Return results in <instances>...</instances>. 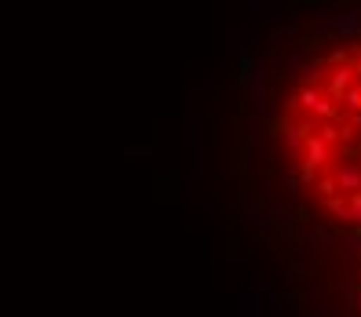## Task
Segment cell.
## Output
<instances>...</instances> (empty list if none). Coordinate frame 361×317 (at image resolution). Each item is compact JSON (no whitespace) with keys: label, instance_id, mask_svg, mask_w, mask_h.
Masks as SVG:
<instances>
[{"label":"cell","instance_id":"1","mask_svg":"<svg viewBox=\"0 0 361 317\" xmlns=\"http://www.w3.org/2000/svg\"><path fill=\"white\" fill-rule=\"evenodd\" d=\"M238 84L256 99V113L259 117H274V73L267 66V58L263 55H245L241 58V66H238Z\"/></svg>","mask_w":361,"mask_h":317},{"label":"cell","instance_id":"2","mask_svg":"<svg viewBox=\"0 0 361 317\" xmlns=\"http://www.w3.org/2000/svg\"><path fill=\"white\" fill-rule=\"evenodd\" d=\"M238 219H241L245 230H252V234H281L285 230L281 208H274L263 197H245L241 208H238Z\"/></svg>","mask_w":361,"mask_h":317},{"label":"cell","instance_id":"3","mask_svg":"<svg viewBox=\"0 0 361 317\" xmlns=\"http://www.w3.org/2000/svg\"><path fill=\"white\" fill-rule=\"evenodd\" d=\"M183 146L190 150V168H194V175H204L208 172V124L204 117L197 113H190L183 117Z\"/></svg>","mask_w":361,"mask_h":317},{"label":"cell","instance_id":"4","mask_svg":"<svg viewBox=\"0 0 361 317\" xmlns=\"http://www.w3.org/2000/svg\"><path fill=\"white\" fill-rule=\"evenodd\" d=\"M285 73H288L292 80H303V88H317V84L329 77L325 62L317 58L314 51H307V48H295V51L285 58Z\"/></svg>","mask_w":361,"mask_h":317},{"label":"cell","instance_id":"5","mask_svg":"<svg viewBox=\"0 0 361 317\" xmlns=\"http://www.w3.org/2000/svg\"><path fill=\"white\" fill-rule=\"evenodd\" d=\"M238 317H267V292L259 273H252L238 288Z\"/></svg>","mask_w":361,"mask_h":317},{"label":"cell","instance_id":"6","mask_svg":"<svg viewBox=\"0 0 361 317\" xmlns=\"http://www.w3.org/2000/svg\"><path fill=\"white\" fill-rule=\"evenodd\" d=\"M322 30L332 33V37L354 40V37H361V11L357 8H350V11H325L322 15Z\"/></svg>","mask_w":361,"mask_h":317},{"label":"cell","instance_id":"7","mask_svg":"<svg viewBox=\"0 0 361 317\" xmlns=\"http://www.w3.org/2000/svg\"><path fill=\"white\" fill-rule=\"evenodd\" d=\"M303 244L314 251V256H332V251L339 248V234L332 226H325V223H310L303 230Z\"/></svg>","mask_w":361,"mask_h":317},{"label":"cell","instance_id":"8","mask_svg":"<svg viewBox=\"0 0 361 317\" xmlns=\"http://www.w3.org/2000/svg\"><path fill=\"white\" fill-rule=\"evenodd\" d=\"M314 132H310V124H295V120H288V124H281V142H285V150H288V161L300 168L303 164V146H307V139H310Z\"/></svg>","mask_w":361,"mask_h":317},{"label":"cell","instance_id":"9","mask_svg":"<svg viewBox=\"0 0 361 317\" xmlns=\"http://www.w3.org/2000/svg\"><path fill=\"white\" fill-rule=\"evenodd\" d=\"M295 106H303L307 113L322 117V120H336V102L329 95H322L317 88H300V95H295Z\"/></svg>","mask_w":361,"mask_h":317},{"label":"cell","instance_id":"10","mask_svg":"<svg viewBox=\"0 0 361 317\" xmlns=\"http://www.w3.org/2000/svg\"><path fill=\"white\" fill-rule=\"evenodd\" d=\"M238 11H241L245 26H263V23H270V15H274V0H241Z\"/></svg>","mask_w":361,"mask_h":317},{"label":"cell","instance_id":"11","mask_svg":"<svg viewBox=\"0 0 361 317\" xmlns=\"http://www.w3.org/2000/svg\"><path fill=\"white\" fill-rule=\"evenodd\" d=\"M332 179H336V189H343V194H361V164L357 161H343Z\"/></svg>","mask_w":361,"mask_h":317},{"label":"cell","instance_id":"12","mask_svg":"<svg viewBox=\"0 0 361 317\" xmlns=\"http://www.w3.org/2000/svg\"><path fill=\"white\" fill-rule=\"evenodd\" d=\"M354 77H357L354 66H336V70H329V99H332V102L343 99V95L354 88Z\"/></svg>","mask_w":361,"mask_h":317},{"label":"cell","instance_id":"13","mask_svg":"<svg viewBox=\"0 0 361 317\" xmlns=\"http://www.w3.org/2000/svg\"><path fill=\"white\" fill-rule=\"evenodd\" d=\"M325 161H329V146L317 139V135H310L307 146H303V164H300V168H314V172H317Z\"/></svg>","mask_w":361,"mask_h":317},{"label":"cell","instance_id":"14","mask_svg":"<svg viewBox=\"0 0 361 317\" xmlns=\"http://www.w3.org/2000/svg\"><path fill=\"white\" fill-rule=\"evenodd\" d=\"M339 248H343V256L350 263V285H354V263L361 259V230H347V234H339Z\"/></svg>","mask_w":361,"mask_h":317},{"label":"cell","instance_id":"15","mask_svg":"<svg viewBox=\"0 0 361 317\" xmlns=\"http://www.w3.org/2000/svg\"><path fill=\"white\" fill-rule=\"evenodd\" d=\"M325 208L332 211L336 219H343V223L350 226V208H347V201H343V197H329V201H325Z\"/></svg>","mask_w":361,"mask_h":317},{"label":"cell","instance_id":"16","mask_svg":"<svg viewBox=\"0 0 361 317\" xmlns=\"http://www.w3.org/2000/svg\"><path fill=\"white\" fill-rule=\"evenodd\" d=\"M124 157H128V161H146V157H154V146L132 142V146H124Z\"/></svg>","mask_w":361,"mask_h":317},{"label":"cell","instance_id":"17","mask_svg":"<svg viewBox=\"0 0 361 317\" xmlns=\"http://www.w3.org/2000/svg\"><path fill=\"white\" fill-rule=\"evenodd\" d=\"M317 139H322L329 150H332V146L339 142V128H336V124H322V128H317Z\"/></svg>","mask_w":361,"mask_h":317},{"label":"cell","instance_id":"18","mask_svg":"<svg viewBox=\"0 0 361 317\" xmlns=\"http://www.w3.org/2000/svg\"><path fill=\"white\" fill-rule=\"evenodd\" d=\"M347 208H350V226L361 230V194H350L347 197Z\"/></svg>","mask_w":361,"mask_h":317},{"label":"cell","instance_id":"19","mask_svg":"<svg viewBox=\"0 0 361 317\" xmlns=\"http://www.w3.org/2000/svg\"><path fill=\"white\" fill-rule=\"evenodd\" d=\"M317 194H322L325 201H329V197H339V189H336V179H332V175L317 179Z\"/></svg>","mask_w":361,"mask_h":317},{"label":"cell","instance_id":"20","mask_svg":"<svg viewBox=\"0 0 361 317\" xmlns=\"http://www.w3.org/2000/svg\"><path fill=\"white\" fill-rule=\"evenodd\" d=\"M285 186H288V194H292V197L300 194V186H303V182H300V168H292V172L285 175Z\"/></svg>","mask_w":361,"mask_h":317},{"label":"cell","instance_id":"21","mask_svg":"<svg viewBox=\"0 0 361 317\" xmlns=\"http://www.w3.org/2000/svg\"><path fill=\"white\" fill-rule=\"evenodd\" d=\"M285 40H288V30H274V33H270V51H281Z\"/></svg>","mask_w":361,"mask_h":317},{"label":"cell","instance_id":"22","mask_svg":"<svg viewBox=\"0 0 361 317\" xmlns=\"http://www.w3.org/2000/svg\"><path fill=\"white\" fill-rule=\"evenodd\" d=\"M259 142V120H248V128H245V146H256Z\"/></svg>","mask_w":361,"mask_h":317},{"label":"cell","instance_id":"23","mask_svg":"<svg viewBox=\"0 0 361 317\" xmlns=\"http://www.w3.org/2000/svg\"><path fill=\"white\" fill-rule=\"evenodd\" d=\"M226 40H230V51H233V55H241V30H230Z\"/></svg>","mask_w":361,"mask_h":317},{"label":"cell","instance_id":"24","mask_svg":"<svg viewBox=\"0 0 361 317\" xmlns=\"http://www.w3.org/2000/svg\"><path fill=\"white\" fill-rule=\"evenodd\" d=\"M347 128H350V132H357V128H361V113H354V117H350V124H347Z\"/></svg>","mask_w":361,"mask_h":317},{"label":"cell","instance_id":"25","mask_svg":"<svg viewBox=\"0 0 361 317\" xmlns=\"http://www.w3.org/2000/svg\"><path fill=\"white\" fill-rule=\"evenodd\" d=\"M303 317H322V313H317L314 306H307V310H303Z\"/></svg>","mask_w":361,"mask_h":317},{"label":"cell","instance_id":"26","mask_svg":"<svg viewBox=\"0 0 361 317\" xmlns=\"http://www.w3.org/2000/svg\"><path fill=\"white\" fill-rule=\"evenodd\" d=\"M354 70H357V77H361V58H357V66H354Z\"/></svg>","mask_w":361,"mask_h":317}]
</instances>
